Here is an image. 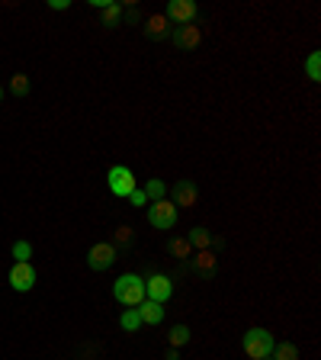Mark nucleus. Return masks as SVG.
<instances>
[{
	"instance_id": "nucleus-5",
	"label": "nucleus",
	"mask_w": 321,
	"mask_h": 360,
	"mask_svg": "<svg viewBox=\"0 0 321 360\" xmlns=\"http://www.w3.org/2000/svg\"><path fill=\"white\" fill-rule=\"evenodd\" d=\"M106 180H110L113 196H122V200H128V193L138 187L135 174H132V167H126V164H113L110 174H106Z\"/></svg>"
},
{
	"instance_id": "nucleus-7",
	"label": "nucleus",
	"mask_w": 321,
	"mask_h": 360,
	"mask_svg": "<svg viewBox=\"0 0 321 360\" xmlns=\"http://www.w3.org/2000/svg\"><path fill=\"white\" fill-rule=\"evenodd\" d=\"M164 17L171 19V26H190V23H196L200 19V7L193 3V0H171L164 10Z\"/></svg>"
},
{
	"instance_id": "nucleus-28",
	"label": "nucleus",
	"mask_w": 321,
	"mask_h": 360,
	"mask_svg": "<svg viewBox=\"0 0 321 360\" xmlns=\"http://www.w3.org/2000/svg\"><path fill=\"white\" fill-rule=\"evenodd\" d=\"M164 360H180V354H177V348H167V354H164Z\"/></svg>"
},
{
	"instance_id": "nucleus-22",
	"label": "nucleus",
	"mask_w": 321,
	"mask_h": 360,
	"mask_svg": "<svg viewBox=\"0 0 321 360\" xmlns=\"http://www.w3.org/2000/svg\"><path fill=\"white\" fill-rule=\"evenodd\" d=\"M10 93H13V97H26L29 93V77L26 74H13V77H10Z\"/></svg>"
},
{
	"instance_id": "nucleus-4",
	"label": "nucleus",
	"mask_w": 321,
	"mask_h": 360,
	"mask_svg": "<svg viewBox=\"0 0 321 360\" xmlns=\"http://www.w3.org/2000/svg\"><path fill=\"white\" fill-rule=\"evenodd\" d=\"M116 258H119V248L113 245V241H97L90 251H87V267L90 270H110L113 264H116Z\"/></svg>"
},
{
	"instance_id": "nucleus-15",
	"label": "nucleus",
	"mask_w": 321,
	"mask_h": 360,
	"mask_svg": "<svg viewBox=\"0 0 321 360\" xmlns=\"http://www.w3.org/2000/svg\"><path fill=\"white\" fill-rule=\"evenodd\" d=\"M164 248H167V254L177 258V260H190L193 258V248H190V241H186V238H171Z\"/></svg>"
},
{
	"instance_id": "nucleus-29",
	"label": "nucleus",
	"mask_w": 321,
	"mask_h": 360,
	"mask_svg": "<svg viewBox=\"0 0 321 360\" xmlns=\"http://www.w3.org/2000/svg\"><path fill=\"white\" fill-rule=\"evenodd\" d=\"M0 100H3V87H0Z\"/></svg>"
},
{
	"instance_id": "nucleus-27",
	"label": "nucleus",
	"mask_w": 321,
	"mask_h": 360,
	"mask_svg": "<svg viewBox=\"0 0 321 360\" xmlns=\"http://www.w3.org/2000/svg\"><path fill=\"white\" fill-rule=\"evenodd\" d=\"M48 7L52 10H68V0H48Z\"/></svg>"
},
{
	"instance_id": "nucleus-20",
	"label": "nucleus",
	"mask_w": 321,
	"mask_h": 360,
	"mask_svg": "<svg viewBox=\"0 0 321 360\" xmlns=\"http://www.w3.org/2000/svg\"><path fill=\"white\" fill-rule=\"evenodd\" d=\"M132 241H135V229H132V225H119V229L113 231V245H116V248H128Z\"/></svg>"
},
{
	"instance_id": "nucleus-3",
	"label": "nucleus",
	"mask_w": 321,
	"mask_h": 360,
	"mask_svg": "<svg viewBox=\"0 0 321 360\" xmlns=\"http://www.w3.org/2000/svg\"><path fill=\"white\" fill-rule=\"evenodd\" d=\"M171 296H174V277H167V274H161V270L148 274L145 277V299L164 305Z\"/></svg>"
},
{
	"instance_id": "nucleus-12",
	"label": "nucleus",
	"mask_w": 321,
	"mask_h": 360,
	"mask_svg": "<svg viewBox=\"0 0 321 360\" xmlns=\"http://www.w3.org/2000/svg\"><path fill=\"white\" fill-rule=\"evenodd\" d=\"M171 32H174V26H171V19H167L164 13H151V17L145 19V36L148 39L164 42V39H171Z\"/></svg>"
},
{
	"instance_id": "nucleus-9",
	"label": "nucleus",
	"mask_w": 321,
	"mask_h": 360,
	"mask_svg": "<svg viewBox=\"0 0 321 360\" xmlns=\"http://www.w3.org/2000/svg\"><path fill=\"white\" fill-rule=\"evenodd\" d=\"M190 264V270L196 274V277L202 280H212L215 277V267H219V258H215V251L206 248V251H193V258L186 260Z\"/></svg>"
},
{
	"instance_id": "nucleus-8",
	"label": "nucleus",
	"mask_w": 321,
	"mask_h": 360,
	"mask_svg": "<svg viewBox=\"0 0 321 360\" xmlns=\"http://www.w3.org/2000/svg\"><path fill=\"white\" fill-rule=\"evenodd\" d=\"M36 280H39V274H36V267H32V264H13V267H10V277H7V283L13 290H17V293H29V290L36 287Z\"/></svg>"
},
{
	"instance_id": "nucleus-6",
	"label": "nucleus",
	"mask_w": 321,
	"mask_h": 360,
	"mask_svg": "<svg viewBox=\"0 0 321 360\" xmlns=\"http://www.w3.org/2000/svg\"><path fill=\"white\" fill-rule=\"evenodd\" d=\"M177 216H180V213H177V206L171 203V200H157V203L148 206V222H151L155 229H161V231L174 229Z\"/></svg>"
},
{
	"instance_id": "nucleus-30",
	"label": "nucleus",
	"mask_w": 321,
	"mask_h": 360,
	"mask_svg": "<svg viewBox=\"0 0 321 360\" xmlns=\"http://www.w3.org/2000/svg\"><path fill=\"white\" fill-rule=\"evenodd\" d=\"M264 360H273V357H264Z\"/></svg>"
},
{
	"instance_id": "nucleus-19",
	"label": "nucleus",
	"mask_w": 321,
	"mask_h": 360,
	"mask_svg": "<svg viewBox=\"0 0 321 360\" xmlns=\"http://www.w3.org/2000/svg\"><path fill=\"white\" fill-rule=\"evenodd\" d=\"M273 360H302V357H299V348L293 341H283L273 344Z\"/></svg>"
},
{
	"instance_id": "nucleus-2",
	"label": "nucleus",
	"mask_w": 321,
	"mask_h": 360,
	"mask_svg": "<svg viewBox=\"0 0 321 360\" xmlns=\"http://www.w3.org/2000/svg\"><path fill=\"white\" fill-rule=\"evenodd\" d=\"M273 344H276L273 334L266 332V328H248L241 348H244V354L251 360H264V357H273Z\"/></svg>"
},
{
	"instance_id": "nucleus-26",
	"label": "nucleus",
	"mask_w": 321,
	"mask_h": 360,
	"mask_svg": "<svg viewBox=\"0 0 321 360\" xmlns=\"http://www.w3.org/2000/svg\"><path fill=\"white\" fill-rule=\"evenodd\" d=\"M122 23H142V10H138V7L122 10Z\"/></svg>"
},
{
	"instance_id": "nucleus-14",
	"label": "nucleus",
	"mask_w": 321,
	"mask_h": 360,
	"mask_svg": "<svg viewBox=\"0 0 321 360\" xmlns=\"http://www.w3.org/2000/svg\"><path fill=\"white\" fill-rule=\"evenodd\" d=\"M138 315H142V325H161L164 322V305L161 303H151V299H145L142 305H135Z\"/></svg>"
},
{
	"instance_id": "nucleus-1",
	"label": "nucleus",
	"mask_w": 321,
	"mask_h": 360,
	"mask_svg": "<svg viewBox=\"0 0 321 360\" xmlns=\"http://www.w3.org/2000/svg\"><path fill=\"white\" fill-rule=\"evenodd\" d=\"M113 296H116V303L128 305V309L142 305L145 303V277H138V274H122V277L113 283Z\"/></svg>"
},
{
	"instance_id": "nucleus-11",
	"label": "nucleus",
	"mask_w": 321,
	"mask_h": 360,
	"mask_svg": "<svg viewBox=\"0 0 321 360\" xmlns=\"http://www.w3.org/2000/svg\"><path fill=\"white\" fill-rule=\"evenodd\" d=\"M171 203L174 206H184V209H193V206L200 203V190H196V184L193 180H177L174 190H171Z\"/></svg>"
},
{
	"instance_id": "nucleus-17",
	"label": "nucleus",
	"mask_w": 321,
	"mask_h": 360,
	"mask_svg": "<svg viewBox=\"0 0 321 360\" xmlns=\"http://www.w3.org/2000/svg\"><path fill=\"white\" fill-rule=\"evenodd\" d=\"M103 26L106 29H116V26H122V3H106L103 7Z\"/></svg>"
},
{
	"instance_id": "nucleus-23",
	"label": "nucleus",
	"mask_w": 321,
	"mask_h": 360,
	"mask_svg": "<svg viewBox=\"0 0 321 360\" xmlns=\"http://www.w3.org/2000/svg\"><path fill=\"white\" fill-rule=\"evenodd\" d=\"M13 258H17V264H26L29 258H32V245L29 241H13Z\"/></svg>"
},
{
	"instance_id": "nucleus-25",
	"label": "nucleus",
	"mask_w": 321,
	"mask_h": 360,
	"mask_svg": "<svg viewBox=\"0 0 321 360\" xmlns=\"http://www.w3.org/2000/svg\"><path fill=\"white\" fill-rule=\"evenodd\" d=\"M128 203H132V206H145V203H148L145 190H142V187H135V190H132V193H128Z\"/></svg>"
},
{
	"instance_id": "nucleus-10",
	"label": "nucleus",
	"mask_w": 321,
	"mask_h": 360,
	"mask_svg": "<svg viewBox=\"0 0 321 360\" xmlns=\"http://www.w3.org/2000/svg\"><path fill=\"white\" fill-rule=\"evenodd\" d=\"M171 39H174V46H177V48H184V52H193V48H200V42H202V29L196 26V23H190V26H174Z\"/></svg>"
},
{
	"instance_id": "nucleus-18",
	"label": "nucleus",
	"mask_w": 321,
	"mask_h": 360,
	"mask_svg": "<svg viewBox=\"0 0 321 360\" xmlns=\"http://www.w3.org/2000/svg\"><path fill=\"white\" fill-rule=\"evenodd\" d=\"M119 325H122V328H126L128 334H135L138 328H142V315H138V309H122Z\"/></svg>"
},
{
	"instance_id": "nucleus-21",
	"label": "nucleus",
	"mask_w": 321,
	"mask_h": 360,
	"mask_svg": "<svg viewBox=\"0 0 321 360\" xmlns=\"http://www.w3.org/2000/svg\"><path fill=\"white\" fill-rule=\"evenodd\" d=\"M145 196L151 200V203H157V200H167V184L164 180H148V187H145Z\"/></svg>"
},
{
	"instance_id": "nucleus-24",
	"label": "nucleus",
	"mask_w": 321,
	"mask_h": 360,
	"mask_svg": "<svg viewBox=\"0 0 321 360\" xmlns=\"http://www.w3.org/2000/svg\"><path fill=\"white\" fill-rule=\"evenodd\" d=\"M305 74H309V81H321V55L312 52L309 61H305Z\"/></svg>"
},
{
	"instance_id": "nucleus-16",
	"label": "nucleus",
	"mask_w": 321,
	"mask_h": 360,
	"mask_svg": "<svg viewBox=\"0 0 321 360\" xmlns=\"http://www.w3.org/2000/svg\"><path fill=\"white\" fill-rule=\"evenodd\" d=\"M193 332H190V325H174L171 332H167V344L171 348H184V344H190Z\"/></svg>"
},
{
	"instance_id": "nucleus-13",
	"label": "nucleus",
	"mask_w": 321,
	"mask_h": 360,
	"mask_svg": "<svg viewBox=\"0 0 321 360\" xmlns=\"http://www.w3.org/2000/svg\"><path fill=\"white\" fill-rule=\"evenodd\" d=\"M186 241H190V248L193 251H206V248H219L222 238H215L206 225H193L190 235H186Z\"/></svg>"
}]
</instances>
